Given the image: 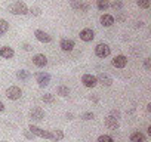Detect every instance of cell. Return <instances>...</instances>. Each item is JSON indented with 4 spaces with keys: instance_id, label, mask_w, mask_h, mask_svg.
I'll use <instances>...</instances> for the list:
<instances>
[{
    "instance_id": "obj_1",
    "label": "cell",
    "mask_w": 151,
    "mask_h": 142,
    "mask_svg": "<svg viewBox=\"0 0 151 142\" xmlns=\"http://www.w3.org/2000/svg\"><path fill=\"white\" fill-rule=\"evenodd\" d=\"M9 12L14 15H27L28 14V6L24 2H15L9 6Z\"/></svg>"
},
{
    "instance_id": "obj_2",
    "label": "cell",
    "mask_w": 151,
    "mask_h": 142,
    "mask_svg": "<svg viewBox=\"0 0 151 142\" xmlns=\"http://www.w3.org/2000/svg\"><path fill=\"white\" fill-rule=\"evenodd\" d=\"M28 130H30L34 136L45 138V139H52V133H50V132L43 130V129H40V127H37V126H34V124H30V126H28Z\"/></svg>"
},
{
    "instance_id": "obj_3",
    "label": "cell",
    "mask_w": 151,
    "mask_h": 142,
    "mask_svg": "<svg viewBox=\"0 0 151 142\" xmlns=\"http://www.w3.org/2000/svg\"><path fill=\"white\" fill-rule=\"evenodd\" d=\"M110 53H111V49H110L108 44H105V43L96 44V47H95V55H96L98 58H107V56H110Z\"/></svg>"
},
{
    "instance_id": "obj_4",
    "label": "cell",
    "mask_w": 151,
    "mask_h": 142,
    "mask_svg": "<svg viewBox=\"0 0 151 142\" xmlns=\"http://www.w3.org/2000/svg\"><path fill=\"white\" fill-rule=\"evenodd\" d=\"M6 96L9 99H12V101H17V99H19L22 96V90L18 86H11V87L6 89Z\"/></svg>"
},
{
    "instance_id": "obj_5",
    "label": "cell",
    "mask_w": 151,
    "mask_h": 142,
    "mask_svg": "<svg viewBox=\"0 0 151 142\" xmlns=\"http://www.w3.org/2000/svg\"><path fill=\"white\" fill-rule=\"evenodd\" d=\"M30 118L33 121H42L45 118V113L40 107H33L31 111H30Z\"/></svg>"
},
{
    "instance_id": "obj_6",
    "label": "cell",
    "mask_w": 151,
    "mask_h": 142,
    "mask_svg": "<svg viewBox=\"0 0 151 142\" xmlns=\"http://www.w3.org/2000/svg\"><path fill=\"white\" fill-rule=\"evenodd\" d=\"M36 80H37L40 87H46L49 85V82H50V74H47V73H37L36 74Z\"/></svg>"
},
{
    "instance_id": "obj_7",
    "label": "cell",
    "mask_w": 151,
    "mask_h": 142,
    "mask_svg": "<svg viewBox=\"0 0 151 142\" xmlns=\"http://www.w3.org/2000/svg\"><path fill=\"white\" fill-rule=\"evenodd\" d=\"M82 83L86 87H95L98 85V80H96V76H93V74H85L82 77Z\"/></svg>"
},
{
    "instance_id": "obj_8",
    "label": "cell",
    "mask_w": 151,
    "mask_h": 142,
    "mask_svg": "<svg viewBox=\"0 0 151 142\" xmlns=\"http://www.w3.org/2000/svg\"><path fill=\"white\" fill-rule=\"evenodd\" d=\"M33 64L36 67H39V68H43V67L47 65V58L43 53H37V55L33 56Z\"/></svg>"
},
{
    "instance_id": "obj_9",
    "label": "cell",
    "mask_w": 151,
    "mask_h": 142,
    "mask_svg": "<svg viewBox=\"0 0 151 142\" xmlns=\"http://www.w3.org/2000/svg\"><path fill=\"white\" fill-rule=\"evenodd\" d=\"M111 64L116 68H124L127 65V58L124 55H117V56H114V59L111 61Z\"/></svg>"
},
{
    "instance_id": "obj_10",
    "label": "cell",
    "mask_w": 151,
    "mask_h": 142,
    "mask_svg": "<svg viewBox=\"0 0 151 142\" xmlns=\"http://www.w3.org/2000/svg\"><path fill=\"white\" fill-rule=\"evenodd\" d=\"M79 37H80V40H83V42H92L93 37H95V33H93V30H91V28H83V30L80 31Z\"/></svg>"
},
{
    "instance_id": "obj_11",
    "label": "cell",
    "mask_w": 151,
    "mask_h": 142,
    "mask_svg": "<svg viewBox=\"0 0 151 142\" xmlns=\"http://www.w3.org/2000/svg\"><path fill=\"white\" fill-rule=\"evenodd\" d=\"M34 36H36V39H37L39 42H42V43H49V42H52V37H50L47 33H45L43 30H36V31H34Z\"/></svg>"
},
{
    "instance_id": "obj_12",
    "label": "cell",
    "mask_w": 151,
    "mask_h": 142,
    "mask_svg": "<svg viewBox=\"0 0 151 142\" xmlns=\"http://www.w3.org/2000/svg\"><path fill=\"white\" fill-rule=\"evenodd\" d=\"M59 47L64 52H71L74 49V40H71V39H62L61 43H59Z\"/></svg>"
},
{
    "instance_id": "obj_13",
    "label": "cell",
    "mask_w": 151,
    "mask_h": 142,
    "mask_svg": "<svg viewBox=\"0 0 151 142\" xmlns=\"http://www.w3.org/2000/svg\"><path fill=\"white\" fill-rule=\"evenodd\" d=\"M14 55H15V52H14L12 47H9V46H2L0 47V56L2 58L11 59V58H14Z\"/></svg>"
},
{
    "instance_id": "obj_14",
    "label": "cell",
    "mask_w": 151,
    "mask_h": 142,
    "mask_svg": "<svg viewBox=\"0 0 151 142\" xmlns=\"http://www.w3.org/2000/svg\"><path fill=\"white\" fill-rule=\"evenodd\" d=\"M105 126H107L108 129H113V130L119 129V126H120L119 118H116V117H113V115H108V117L105 118Z\"/></svg>"
},
{
    "instance_id": "obj_15",
    "label": "cell",
    "mask_w": 151,
    "mask_h": 142,
    "mask_svg": "<svg viewBox=\"0 0 151 142\" xmlns=\"http://www.w3.org/2000/svg\"><path fill=\"white\" fill-rule=\"evenodd\" d=\"M99 21H101V25L102 27H111L114 24V16L113 15H108V14H104L99 18Z\"/></svg>"
},
{
    "instance_id": "obj_16",
    "label": "cell",
    "mask_w": 151,
    "mask_h": 142,
    "mask_svg": "<svg viewBox=\"0 0 151 142\" xmlns=\"http://www.w3.org/2000/svg\"><path fill=\"white\" fill-rule=\"evenodd\" d=\"M96 80H98L99 83L105 85V86H111V85H113V79H111L108 74H105V73H99V74L96 76Z\"/></svg>"
},
{
    "instance_id": "obj_17",
    "label": "cell",
    "mask_w": 151,
    "mask_h": 142,
    "mask_svg": "<svg viewBox=\"0 0 151 142\" xmlns=\"http://www.w3.org/2000/svg\"><path fill=\"white\" fill-rule=\"evenodd\" d=\"M71 6H73L74 9H79V11H82V12H88V11H89V5L82 3V2H79V0H73Z\"/></svg>"
},
{
    "instance_id": "obj_18",
    "label": "cell",
    "mask_w": 151,
    "mask_h": 142,
    "mask_svg": "<svg viewBox=\"0 0 151 142\" xmlns=\"http://www.w3.org/2000/svg\"><path fill=\"white\" fill-rule=\"evenodd\" d=\"M129 139L130 142H145V135L142 132H133Z\"/></svg>"
},
{
    "instance_id": "obj_19",
    "label": "cell",
    "mask_w": 151,
    "mask_h": 142,
    "mask_svg": "<svg viewBox=\"0 0 151 142\" xmlns=\"http://www.w3.org/2000/svg\"><path fill=\"white\" fill-rule=\"evenodd\" d=\"M17 77H18L21 82H27V80L31 77V74L28 73V71H25V70H19V71H17Z\"/></svg>"
},
{
    "instance_id": "obj_20",
    "label": "cell",
    "mask_w": 151,
    "mask_h": 142,
    "mask_svg": "<svg viewBox=\"0 0 151 142\" xmlns=\"http://www.w3.org/2000/svg\"><path fill=\"white\" fill-rule=\"evenodd\" d=\"M96 8L99 11H107L110 8V2L108 0H96Z\"/></svg>"
},
{
    "instance_id": "obj_21",
    "label": "cell",
    "mask_w": 151,
    "mask_h": 142,
    "mask_svg": "<svg viewBox=\"0 0 151 142\" xmlns=\"http://www.w3.org/2000/svg\"><path fill=\"white\" fill-rule=\"evenodd\" d=\"M56 93H58L59 96L65 98V96H68V95H70V89H68L67 86H58V89H56Z\"/></svg>"
},
{
    "instance_id": "obj_22",
    "label": "cell",
    "mask_w": 151,
    "mask_h": 142,
    "mask_svg": "<svg viewBox=\"0 0 151 142\" xmlns=\"http://www.w3.org/2000/svg\"><path fill=\"white\" fill-rule=\"evenodd\" d=\"M52 133V141H61L62 138H64V132L62 130H59V129H56V130H53V132H50Z\"/></svg>"
},
{
    "instance_id": "obj_23",
    "label": "cell",
    "mask_w": 151,
    "mask_h": 142,
    "mask_svg": "<svg viewBox=\"0 0 151 142\" xmlns=\"http://www.w3.org/2000/svg\"><path fill=\"white\" fill-rule=\"evenodd\" d=\"M9 30V24L6 19H0V36H3Z\"/></svg>"
},
{
    "instance_id": "obj_24",
    "label": "cell",
    "mask_w": 151,
    "mask_h": 142,
    "mask_svg": "<svg viewBox=\"0 0 151 142\" xmlns=\"http://www.w3.org/2000/svg\"><path fill=\"white\" fill-rule=\"evenodd\" d=\"M136 5H138L141 9H148L150 5H151V2H150V0H136Z\"/></svg>"
},
{
    "instance_id": "obj_25",
    "label": "cell",
    "mask_w": 151,
    "mask_h": 142,
    "mask_svg": "<svg viewBox=\"0 0 151 142\" xmlns=\"http://www.w3.org/2000/svg\"><path fill=\"white\" fill-rule=\"evenodd\" d=\"M110 8H111L113 11L119 12V11H122V9H123V3H122V2H119V0H116V2H113V3L110 5Z\"/></svg>"
},
{
    "instance_id": "obj_26",
    "label": "cell",
    "mask_w": 151,
    "mask_h": 142,
    "mask_svg": "<svg viewBox=\"0 0 151 142\" xmlns=\"http://www.w3.org/2000/svg\"><path fill=\"white\" fill-rule=\"evenodd\" d=\"M42 101H43V102H46V104H53L55 98H53V95H52V93H46V95H43V96H42Z\"/></svg>"
},
{
    "instance_id": "obj_27",
    "label": "cell",
    "mask_w": 151,
    "mask_h": 142,
    "mask_svg": "<svg viewBox=\"0 0 151 142\" xmlns=\"http://www.w3.org/2000/svg\"><path fill=\"white\" fill-rule=\"evenodd\" d=\"M98 142H114V139L110 135H101L98 138Z\"/></svg>"
},
{
    "instance_id": "obj_28",
    "label": "cell",
    "mask_w": 151,
    "mask_h": 142,
    "mask_svg": "<svg viewBox=\"0 0 151 142\" xmlns=\"http://www.w3.org/2000/svg\"><path fill=\"white\" fill-rule=\"evenodd\" d=\"M93 117H95V114H93V113H83L80 118H83V120H92Z\"/></svg>"
},
{
    "instance_id": "obj_29",
    "label": "cell",
    "mask_w": 151,
    "mask_h": 142,
    "mask_svg": "<svg viewBox=\"0 0 151 142\" xmlns=\"http://www.w3.org/2000/svg\"><path fill=\"white\" fill-rule=\"evenodd\" d=\"M28 12H31V14H33V15H36V16H39V15L42 14L40 8H30V9H28Z\"/></svg>"
},
{
    "instance_id": "obj_30",
    "label": "cell",
    "mask_w": 151,
    "mask_h": 142,
    "mask_svg": "<svg viewBox=\"0 0 151 142\" xmlns=\"http://www.w3.org/2000/svg\"><path fill=\"white\" fill-rule=\"evenodd\" d=\"M144 67H145V70H150V68H151V62H150V58H145V59H144Z\"/></svg>"
},
{
    "instance_id": "obj_31",
    "label": "cell",
    "mask_w": 151,
    "mask_h": 142,
    "mask_svg": "<svg viewBox=\"0 0 151 142\" xmlns=\"http://www.w3.org/2000/svg\"><path fill=\"white\" fill-rule=\"evenodd\" d=\"M24 135H25V138H28V139H33V138H34V135H33L30 130H24Z\"/></svg>"
},
{
    "instance_id": "obj_32",
    "label": "cell",
    "mask_w": 151,
    "mask_h": 142,
    "mask_svg": "<svg viewBox=\"0 0 151 142\" xmlns=\"http://www.w3.org/2000/svg\"><path fill=\"white\" fill-rule=\"evenodd\" d=\"M110 115H113V117H116V118H120V113H119L117 110H113Z\"/></svg>"
},
{
    "instance_id": "obj_33",
    "label": "cell",
    "mask_w": 151,
    "mask_h": 142,
    "mask_svg": "<svg viewBox=\"0 0 151 142\" xmlns=\"http://www.w3.org/2000/svg\"><path fill=\"white\" fill-rule=\"evenodd\" d=\"M5 111V105H3V102L0 101V113H3Z\"/></svg>"
},
{
    "instance_id": "obj_34",
    "label": "cell",
    "mask_w": 151,
    "mask_h": 142,
    "mask_svg": "<svg viewBox=\"0 0 151 142\" xmlns=\"http://www.w3.org/2000/svg\"><path fill=\"white\" fill-rule=\"evenodd\" d=\"M24 49H25V50H31L33 47H31L30 44H27V43H25V44H24Z\"/></svg>"
},
{
    "instance_id": "obj_35",
    "label": "cell",
    "mask_w": 151,
    "mask_h": 142,
    "mask_svg": "<svg viewBox=\"0 0 151 142\" xmlns=\"http://www.w3.org/2000/svg\"><path fill=\"white\" fill-rule=\"evenodd\" d=\"M67 118H68V120H73V114H71V113H70V114H67Z\"/></svg>"
},
{
    "instance_id": "obj_36",
    "label": "cell",
    "mask_w": 151,
    "mask_h": 142,
    "mask_svg": "<svg viewBox=\"0 0 151 142\" xmlns=\"http://www.w3.org/2000/svg\"><path fill=\"white\" fill-rule=\"evenodd\" d=\"M0 142H6V141H0Z\"/></svg>"
}]
</instances>
